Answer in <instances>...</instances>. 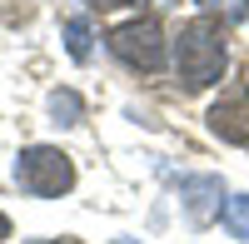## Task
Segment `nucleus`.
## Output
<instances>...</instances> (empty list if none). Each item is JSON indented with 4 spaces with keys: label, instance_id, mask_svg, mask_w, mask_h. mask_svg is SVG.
Wrapping results in <instances>:
<instances>
[{
    "label": "nucleus",
    "instance_id": "9",
    "mask_svg": "<svg viewBox=\"0 0 249 244\" xmlns=\"http://www.w3.org/2000/svg\"><path fill=\"white\" fill-rule=\"evenodd\" d=\"M204 10H214L219 20H244L249 15V0H199Z\"/></svg>",
    "mask_w": 249,
    "mask_h": 244
},
{
    "label": "nucleus",
    "instance_id": "3",
    "mask_svg": "<svg viewBox=\"0 0 249 244\" xmlns=\"http://www.w3.org/2000/svg\"><path fill=\"white\" fill-rule=\"evenodd\" d=\"M110 50L124 60L130 70H160L164 65V35L155 20H130L110 35Z\"/></svg>",
    "mask_w": 249,
    "mask_h": 244
},
{
    "label": "nucleus",
    "instance_id": "1",
    "mask_svg": "<svg viewBox=\"0 0 249 244\" xmlns=\"http://www.w3.org/2000/svg\"><path fill=\"white\" fill-rule=\"evenodd\" d=\"M175 70L190 90H204L224 75V30L219 20H190L175 45Z\"/></svg>",
    "mask_w": 249,
    "mask_h": 244
},
{
    "label": "nucleus",
    "instance_id": "10",
    "mask_svg": "<svg viewBox=\"0 0 249 244\" xmlns=\"http://www.w3.org/2000/svg\"><path fill=\"white\" fill-rule=\"evenodd\" d=\"M90 5H100V10H115V5H130V0H90Z\"/></svg>",
    "mask_w": 249,
    "mask_h": 244
},
{
    "label": "nucleus",
    "instance_id": "12",
    "mask_svg": "<svg viewBox=\"0 0 249 244\" xmlns=\"http://www.w3.org/2000/svg\"><path fill=\"white\" fill-rule=\"evenodd\" d=\"M40 244H75V239H40Z\"/></svg>",
    "mask_w": 249,
    "mask_h": 244
},
{
    "label": "nucleus",
    "instance_id": "6",
    "mask_svg": "<svg viewBox=\"0 0 249 244\" xmlns=\"http://www.w3.org/2000/svg\"><path fill=\"white\" fill-rule=\"evenodd\" d=\"M224 225H230V234H234V239H244V244H249V194H234L230 205H224Z\"/></svg>",
    "mask_w": 249,
    "mask_h": 244
},
{
    "label": "nucleus",
    "instance_id": "13",
    "mask_svg": "<svg viewBox=\"0 0 249 244\" xmlns=\"http://www.w3.org/2000/svg\"><path fill=\"white\" fill-rule=\"evenodd\" d=\"M115 244H124V239H115Z\"/></svg>",
    "mask_w": 249,
    "mask_h": 244
},
{
    "label": "nucleus",
    "instance_id": "5",
    "mask_svg": "<svg viewBox=\"0 0 249 244\" xmlns=\"http://www.w3.org/2000/svg\"><path fill=\"white\" fill-rule=\"evenodd\" d=\"M179 199H184V209H190V219H195V225H204V219H214V214H219L224 185H219V174H195V179H179Z\"/></svg>",
    "mask_w": 249,
    "mask_h": 244
},
{
    "label": "nucleus",
    "instance_id": "11",
    "mask_svg": "<svg viewBox=\"0 0 249 244\" xmlns=\"http://www.w3.org/2000/svg\"><path fill=\"white\" fill-rule=\"evenodd\" d=\"M0 239H10V219L5 214H0Z\"/></svg>",
    "mask_w": 249,
    "mask_h": 244
},
{
    "label": "nucleus",
    "instance_id": "7",
    "mask_svg": "<svg viewBox=\"0 0 249 244\" xmlns=\"http://www.w3.org/2000/svg\"><path fill=\"white\" fill-rule=\"evenodd\" d=\"M90 40H95V35H90V20L75 15L70 25H65V50H70L75 60H85V55H90Z\"/></svg>",
    "mask_w": 249,
    "mask_h": 244
},
{
    "label": "nucleus",
    "instance_id": "4",
    "mask_svg": "<svg viewBox=\"0 0 249 244\" xmlns=\"http://www.w3.org/2000/svg\"><path fill=\"white\" fill-rule=\"evenodd\" d=\"M210 130L219 139H230V145H244L249 150V90H230V95H219L214 105H210Z\"/></svg>",
    "mask_w": 249,
    "mask_h": 244
},
{
    "label": "nucleus",
    "instance_id": "2",
    "mask_svg": "<svg viewBox=\"0 0 249 244\" xmlns=\"http://www.w3.org/2000/svg\"><path fill=\"white\" fill-rule=\"evenodd\" d=\"M15 179H20L25 194L55 199V194H65L75 185V165H70V155H60L55 145H30V150H20V159H15Z\"/></svg>",
    "mask_w": 249,
    "mask_h": 244
},
{
    "label": "nucleus",
    "instance_id": "8",
    "mask_svg": "<svg viewBox=\"0 0 249 244\" xmlns=\"http://www.w3.org/2000/svg\"><path fill=\"white\" fill-rule=\"evenodd\" d=\"M50 110L60 115V125H75V120H80V100H75L70 90H55V95H50Z\"/></svg>",
    "mask_w": 249,
    "mask_h": 244
}]
</instances>
